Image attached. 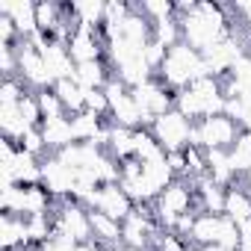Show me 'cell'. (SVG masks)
<instances>
[{
	"label": "cell",
	"mask_w": 251,
	"mask_h": 251,
	"mask_svg": "<svg viewBox=\"0 0 251 251\" xmlns=\"http://www.w3.org/2000/svg\"><path fill=\"white\" fill-rule=\"evenodd\" d=\"M201 77H210V71H207V62H204V56L198 53V50H192L189 45H175V48H169V53H166V62H163V68H160V80L166 83V86H172V89H186V86H192L195 80H201Z\"/></svg>",
	"instance_id": "1"
},
{
	"label": "cell",
	"mask_w": 251,
	"mask_h": 251,
	"mask_svg": "<svg viewBox=\"0 0 251 251\" xmlns=\"http://www.w3.org/2000/svg\"><path fill=\"white\" fill-rule=\"evenodd\" d=\"M192 127H195V121H189L177 109H169L166 115L154 118L151 133L157 136V142L163 145V151L172 154V151H186L192 145Z\"/></svg>",
	"instance_id": "2"
},
{
	"label": "cell",
	"mask_w": 251,
	"mask_h": 251,
	"mask_svg": "<svg viewBox=\"0 0 251 251\" xmlns=\"http://www.w3.org/2000/svg\"><path fill=\"white\" fill-rule=\"evenodd\" d=\"M86 207H89V210H98V213H106V216L115 219V222H127V219L133 216V210H136L133 198L124 192L121 183H100V186L89 195Z\"/></svg>",
	"instance_id": "3"
},
{
	"label": "cell",
	"mask_w": 251,
	"mask_h": 251,
	"mask_svg": "<svg viewBox=\"0 0 251 251\" xmlns=\"http://www.w3.org/2000/svg\"><path fill=\"white\" fill-rule=\"evenodd\" d=\"M103 50H106V42H103V36H100V27H98V30H95V27H80V30L71 36V42H68V53H71V59H74L77 65L100 59Z\"/></svg>",
	"instance_id": "4"
},
{
	"label": "cell",
	"mask_w": 251,
	"mask_h": 251,
	"mask_svg": "<svg viewBox=\"0 0 251 251\" xmlns=\"http://www.w3.org/2000/svg\"><path fill=\"white\" fill-rule=\"evenodd\" d=\"M0 15H6L15 21L21 39H30L39 33V21H36V3L30 0H0Z\"/></svg>",
	"instance_id": "5"
},
{
	"label": "cell",
	"mask_w": 251,
	"mask_h": 251,
	"mask_svg": "<svg viewBox=\"0 0 251 251\" xmlns=\"http://www.w3.org/2000/svg\"><path fill=\"white\" fill-rule=\"evenodd\" d=\"M42 136H45V145L53 148L56 154L68 145H74V127H71V118H50V121H42Z\"/></svg>",
	"instance_id": "6"
},
{
	"label": "cell",
	"mask_w": 251,
	"mask_h": 251,
	"mask_svg": "<svg viewBox=\"0 0 251 251\" xmlns=\"http://www.w3.org/2000/svg\"><path fill=\"white\" fill-rule=\"evenodd\" d=\"M0 236H3V251L30 248L27 219H21V216H3V222H0Z\"/></svg>",
	"instance_id": "7"
},
{
	"label": "cell",
	"mask_w": 251,
	"mask_h": 251,
	"mask_svg": "<svg viewBox=\"0 0 251 251\" xmlns=\"http://www.w3.org/2000/svg\"><path fill=\"white\" fill-rule=\"evenodd\" d=\"M239 180V177H236ZM233 180V186L227 189V204H225V216L233 222V225H245L251 219V192L242 189L239 183Z\"/></svg>",
	"instance_id": "8"
},
{
	"label": "cell",
	"mask_w": 251,
	"mask_h": 251,
	"mask_svg": "<svg viewBox=\"0 0 251 251\" xmlns=\"http://www.w3.org/2000/svg\"><path fill=\"white\" fill-rule=\"evenodd\" d=\"M53 92H56V98L62 100L65 112H71V115L86 112V92H83V86H80L77 80H56V83H53Z\"/></svg>",
	"instance_id": "9"
},
{
	"label": "cell",
	"mask_w": 251,
	"mask_h": 251,
	"mask_svg": "<svg viewBox=\"0 0 251 251\" xmlns=\"http://www.w3.org/2000/svg\"><path fill=\"white\" fill-rule=\"evenodd\" d=\"M83 89H103L109 80H112V74H109V68L103 65V59H95V62H83V65H77V77H74Z\"/></svg>",
	"instance_id": "10"
},
{
	"label": "cell",
	"mask_w": 251,
	"mask_h": 251,
	"mask_svg": "<svg viewBox=\"0 0 251 251\" xmlns=\"http://www.w3.org/2000/svg\"><path fill=\"white\" fill-rule=\"evenodd\" d=\"M227 157H230V169H233L239 177H245V172H248V166H251V130H239V136H236V142L230 145Z\"/></svg>",
	"instance_id": "11"
},
{
	"label": "cell",
	"mask_w": 251,
	"mask_h": 251,
	"mask_svg": "<svg viewBox=\"0 0 251 251\" xmlns=\"http://www.w3.org/2000/svg\"><path fill=\"white\" fill-rule=\"evenodd\" d=\"M18 109H21V118H24V124L33 130V127H42V106H39V95L36 92H27L24 95V100L18 103Z\"/></svg>",
	"instance_id": "12"
},
{
	"label": "cell",
	"mask_w": 251,
	"mask_h": 251,
	"mask_svg": "<svg viewBox=\"0 0 251 251\" xmlns=\"http://www.w3.org/2000/svg\"><path fill=\"white\" fill-rule=\"evenodd\" d=\"M36 95H39V106H42V118H45V121H50V118H62V115H65V106H62V100L56 98L53 89L36 92Z\"/></svg>",
	"instance_id": "13"
},
{
	"label": "cell",
	"mask_w": 251,
	"mask_h": 251,
	"mask_svg": "<svg viewBox=\"0 0 251 251\" xmlns=\"http://www.w3.org/2000/svg\"><path fill=\"white\" fill-rule=\"evenodd\" d=\"M166 53H169L166 45H160V42H148L145 50H142V59H145V65H148L151 71H160L163 62H166Z\"/></svg>",
	"instance_id": "14"
},
{
	"label": "cell",
	"mask_w": 251,
	"mask_h": 251,
	"mask_svg": "<svg viewBox=\"0 0 251 251\" xmlns=\"http://www.w3.org/2000/svg\"><path fill=\"white\" fill-rule=\"evenodd\" d=\"M21 151H27V154H33V157H42V151L48 148L45 145V136H42V130L39 127H33V130H27L24 133V139H21V145H18Z\"/></svg>",
	"instance_id": "15"
},
{
	"label": "cell",
	"mask_w": 251,
	"mask_h": 251,
	"mask_svg": "<svg viewBox=\"0 0 251 251\" xmlns=\"http://www.w3.org/2000/svg\"><path fill=\"white\" fill-rule=\"evenodd\" d=\"M239 236H242L245 245H251V219H248L245 225H239Z\"/></svg>",
	"instance_id": "16"
},
{
	"label": "cell",
	"mask_w": 251,
	"mask_h": 251,
	"mask_svg": "<svg viewBox=\"0 0 251 251\" xmlns=\"http://www.w3.org/2000/svg\"><path fill=\"white\" fill-rule=\"evenodd\" d=\"M74 251H100V248H98V242H80Z\"/></svg>",
	"instance_id": "17"
},
{
	"label": "cell",
	"mask_w": 251,
	"mask_h": 251,
	"mask_svg": "<svg viewBox=\"0 0 251 251\" xmlns=\"http://www.w3.org/2000/svg\"><path fill=\"white\" fill-rule=\"evenodd\" d=\"M242 130H251V112L245 115V121H242Z\"/></svg>",
	"instance_id": "18"
},
{
	"label": "cell",
	"mask_w": 251,
	"mask_h": 251,
	"mask_svg": "<svg viewBox=\"0 0 251 251\" xmlns=\"http://www.w3.org/2000/svg\"><path fill=\"white\" fill-rule=\"evenodd\" d=\"M118 251H142V248H130V245H121Z\"/></svg>",
	"instance_id": "19"
},
{
	"label": "cell",
	"mask_w": 251,
	"mask_h": 251,
	"mask_svg": "<svg viewBox=\"0 0 251 251\" xmlns=\"http://www.w3.org/2000/svg\"><path fill=\"white\" fill-rule=\"evenodd\" d=\"M245 180H248V189H251V166H248V172H245Z\"/></svg>",
	"instance_id": "20"
},
{
	"label": "cell",
	"mask_w": 251,
	"mask_h": 251,
	"mask_svg": "<svg viewBox=\"0 0 251 251\" xmlns=\"http://www.w3.org/2000/svg\"><path fill=\"white\" fill-rule=\"evenodd\" d=\"M18 251H30V248H18Z\"/></svg>",
	"instance_id": "21"
},
{
	"label": "cell",
	"mask_w": 251,
	"mask_h": 251,
	"mask_svg": "<svg viewBox=\"0 0 251 251\" xmlns=\"http://www.w3.org/2000/svg\"><path fill=\"white\" fill-rule=\"evenodd\" d=\"M109 251H118V248H109Z\"/></svg>",
	"instance_id": "22"
}]
</instances>
